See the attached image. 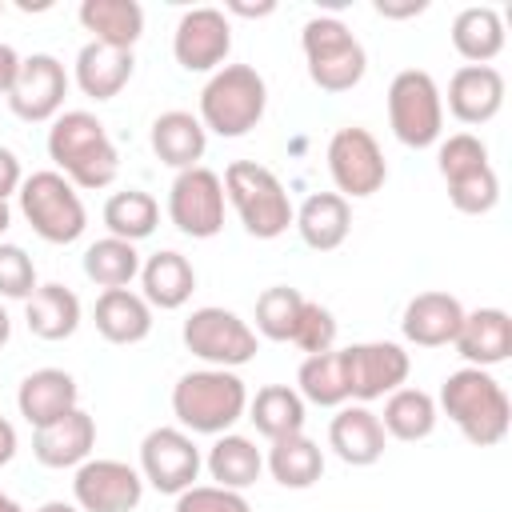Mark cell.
Segmentation results:
<instances>
[{
  "mask_svg": "<svg viewBox=\"0 0 512 512\" xmlns=\"http://www.w3.org/2000/svg\"><path fill=\"white\" fill-rule=\"evenodd\" d=\"M48 160L56 164V172L84 192L108 188L120 172V152L104 128L100 116L84 112V108H68L52 120L48 128Z\"/></svg>",
  "mask_w": 512,
  "mask_h": 512,
  "instance_id": "obj_1",
  "label": "cell"
},
{
  "mask_svg": "<svg viewBox=\"0 0 512 512\" xmlns=\"http://www.w3.org/2000/svg\"><path fill=\"white\" fill-rule=\"evenodd\" d=\"M436 408L460 428V436L476 448H492L508 436L512 424V400L504 384L488 368H456L444 376Z\"/></svg>",
  "mask_w": 512,
  "mask_h": 512,
  "instance_id": "obj_2",
  "label": "cell"
},
{
  "mask_svg": "<svg viewBox=\"0 0 512 512\" xmlns=\"http://www.w3.org/2000/svg\"><path fill=\"white\" fill-rule=\"evenodd\" d=\"M248 412V384L232 368H196L172 384V416L192 436H224Z\"/></svg>",
  "mask_w": 512,
  "mask_h": 512,
  "instance_id": "obj_3",
  "label": "cell"
},
{
  "mask_svg": "<svg viewBox=\"0 0 512 512\" xmlns=\"http://www.w3.org/2000/svg\"><path fill=\"white\" fill-rule=\"evenodd\" d=\"M268 108V84L252 64H224L200 92V124L224 140L248 136Z\"/></svg>",
  "mask_w": 512,
  "mask_h": 512,
  "instance_id": "obj_4",
  "label": "cell"
},
{
  "mask_svg": "<svg viewBox=\"0 0 512 512\" xmlns=\"http://www.w3.org/2000/svg\"><path fill=\"white\" fill-rule=\"evenodd\" d=\"M220 180H224V200L236 208L248 236L276 240L292 228L296 208H292V200H288V192L272 168H264L256 160H232Z\"/></svg>",
  "mask_w": 512,
  "mask_h": 512,
  "instance_id": "obj_5",
  "label": "cell"
},
{
  "mask_svg": "<svg viewBox=\"0 0 512 512\" xmlns=\"http://www.w3.org/2000/svg\"><path fill=\"white\" fill-rule=\"evenodd\" d=\"M300 48L320 92H352L368 72V52L340 16H312L300 28Z\"/></svg>",
  "mask_w": 512,
  "mask_h": 512,
  "instance_id": "obj_6",
  "label": "cell"
},
{
  "mask_svg": "<svg viewBox=\"0 0 512 512\" xmlns=\"http://www.w3.org/2000/svg\"><path fill=\"white\" fill-rule=\"evenodd\" d=\"M16 200H20V216L44 244H76L88 228V208L80 200V188H72L56 168H40L24 176Z\"/></svg>",
  "mask_w": 512,
  "mask_h": 512,
  "instance_id": "obj_7",
  "label": "cell"
},
{
  "mask_svg": "<svg viewBox=\"0 0 512 512\" xmlns=\"http://www.w3.org/2000/svg\"><path fill=\"white\" fill-rule=\"evenodd\" d=\"M388 128L404 148H432L444 136V92L424 68H404L388 84Z\"/></svg>",
  "mask_w": 512,
  "mask_h": 512,
  "instance_id": "obj_8",
  "label": "cell"
},
{
  "mask_svg": "<svg viewBox=\"0 0 512 512\" xmlns=\"http://www.w3.org/2000/svg\"><path fill=\"white\" fill-rule=\"evenodd\" d=\"M180 340L196 360H204V368H232V372L248 364L260 348L256 328L240 320L232 308H216V304L192 308L180 328Z\"/></svg>",
  "mask_w": 512,
  "mask_h": 512,
  "instance_id": "obj_9",
  "label": "cell"
},
{
  "mask_svg": "<svg viewBox=\"0 0 512 512\" xmlns=\"http://www.w3.org/2000/svg\"><path fill=\"white\" fill-rule=\"evenodd\" d=\"M328 176L336 184V192L352 204V200H368L384 188L388 180V164H384V152L376 144V136L360 124H344L332 132L328 140Z\"/></svg>",
  "mask_w": 512,
  "mask_h": 512,
  "instance_id": "obj_10",
  "label": "cell"
},
{
  "mask_svg": "<svg viewBox=\"0 0 512 512\" xmlns=\"http://www.w3.org/2000/svg\"><path fill=\"white\" fill-rule=\"evenodd\" d=\"M224 204V180L204 164L176 172L168 188V220L192 240H212L224 228Z\"/></svg>",
  "mask_w": 512,
  "mask_h": 512,
  "instance_id": "obj_11",
  "label": "cell"
},
{
  "mask_svg": "<svg viewBox=\"0 0 512 512\" xmlns=\"http://www.w3.org/2000/svg\"><path fill=\"white\" fill-rule=\"evenodd\" d=\"M340 360H344L348 400H356V404L384 400L412 372V356L400 344H392V340H360V344H348V348H340Z\"/></svg>",
  "mask_w": 512,
  "mask_h": 512,
  "instance_id": "obj_12",
  "label": "cell"
},
{
  "mask_svg": "<svg viewBox=\"0 0 512 512\" xmlns=\"http://www.w3.org/2000/svg\"><path fill=\"white\" fill-rule=\"evenodd\" d=\"M200 468H204V456H200L192 432H184V428L160 424L140 440V476H144V484H152L164 496H180L184 488H192Z\"/></svg>",
  "mask_w": 512,
  "mask_h": 512,
  "instance_id": "obj_13",
  "label": "cell"
},
{
  "mask_svg": "<svg viewBox=\"0 0 512 512\" xmlns=\"http://www.w3.org/2000/svg\"><path fill=\"white\" fill-rule=\"evenodd\" d=\"M140 500H144V476L124 460L88 456L72 476V504L80 512H132Z\"/></svg>",
  "mask_w": 512,
  "mask_h": 512,
  "instance_id": "obj_14",
  "label": "cell"
},
{
  "mask_svg": "<svg viewBox=\"0 0 512 512\" xmlns=\"http://www.w3.org/2000/svg\"><path fill=\"white\" fill-rule=\"evenodd\" d=\"M64 96H68V72L56 56L48 52H32L20 60L16 84L8 92V108L16 120L28 124H52L64 112Z\"/></svg>",
  "mask_w": 512,
  "mask_h": 512,
  "instance_id": "obj_15",
  "label": "cell"
},
{
  "mask_svg": "<svg viewBox=\"0 0 512 512\" xmlns=\"http://www.w3.org/2000/svg\"><path fill=\"white\" fill-rule=\"evenodd\" d=\"M232 52V24L220 8H188L172 32V56L184 72H216Z\"/></svg>",
  "mask_w": 512,
  "mask_h": 512,
  "instance_id": "obj_16",
  "label": "cell"
},
{
  "mask_svg": "<svg viewBox=\"0 0 512 512\" xmlns=\"http://www.w3.org/2000/svg\"><path fill=\"white\" fill-rule=\"evenodd\" d=\"M504 72L492 64H460L448 80V112L460 124H488L504 108Z\"/></svg>",
  "mask_w": 512,
  "mask_h": 512,
  "instance_id": "obj_17",
  "label": "cell"
},
{
  "mask_svg": "<svg viewBox=\"0 0 512 512\" xmlns=\"http://www.w3.org/2000/svg\"><path fill=\"white\" fill-rule=\"evenodd\" d=\"M460 320H464V304L452 292H416L404 304L400 332L416 348H444L456 340Z\"/></svg>",
  "mask_w": 512,
  "mask_h": 512,
  "instance_id": "obj_18",
  "label": "cell"
},
{
  "mask_svg": "<svg viewBox=\"0 0 512 512\" xmlns=\"http://www.w3.org/2000/svg\"><path fill=\"white\" fill-rule=\"evenodd\" d=\"M452 348L464 356L468 368H496L512 356V316L504 308H476L464 312Z\"/></svg>",
  "mask_w": 512,
  "mask_h": 512,
  "instance_id": "obj_19",
  "label": "cell"
},
{
  "mask_svg": "<svg viewBox=\"0 0 512 512\" xmlns=\"http://www.w3.org/2000/svg\"><path fill=\"white\" fill-rule=\"evenodd\" d=\"M384 428H380V416L368 408V404H340L332 424H328V448L352 464V468H368L384 456Z\"/></svg>",
  "mask_w": 512,
  "mask_h": 512,
  "instance_id": "obj_20",
  "label": "cell"
},
{
  "mask_svg": "<svg viewBox=\"0 0 512 512\" xmlns=\"http://www.w3.org/2000/svg\"><path fill=\"white\" fill-rule=\"evenodd\" d=\"M16 408L32 428H44V424L68 416L72 408H80V388H76L72 372H64V368H36L20 380Z\"/></svg>",
  "mask_w": 512,
  "mask_h": 512,
  "instance_id": "obj_21",
  "label": "cell"
},
{
  "mask_svg": "<svg viewBox=\"0 0 512 512\" xmlns=\"http://www.w3.org/2000/svg\"><path fill=\"white\" fill-rule=\"evenodd\" d=\"M96 448V420L84 408H72L68 416L36 428L32 456L44 468H80Z\"/></svg>",
  "mask_w": 512,
  "mask_h": 512,
  "instance_id": "obj_22",
  "label": "cell"
},
{
  "mask_svg": "<svg viewBox=\"0 0 512 512\" xmlns=\"http://www.w3.org/2000/svg\"><path fill=\"white\" fill-rule=\"evenodd\" d=\"M196 292V268L188 264V256L160 248L140 264V296L148 300V308L156 312H176L192 300Z\"/></svg>",
  "mask_w": 512,
  "mask_h": 512,
  "instance_id": "obj_23",
  "label": "cell"
},
{
  "mask_svg": "<svg viewBox=\"0 0 512 512\" xmlns=\"http://www.w3.org/2000/svg\"><path fill=\"white\" fill-rule=\"evenodd\" d=\"M148 144L156 152L160 164L184 172V168H196L204 160V148H208V132L200 124V116L184 112V108H172V112H160L152 120V132H148Z\"/></svg>",
  "mask_w": 512,
  "mask_h": 512,
  "instance_id": "obj_24",
  "label": "cell"
},
{
  "mask_svg": "<svg viewBox=\"0 0 512 512\" xmlns=\"http://www.w3.org/2000/svg\"><path fill=\"white\" fill-rule=\"evenodd\" d=\"M292 228L300 232V240L312 248V252H332L348 240L352 232V204L340 196V192H312L296 216H292Z\"/></svg>",
  "mask_w": 512,
  "mask_h": 512,
  "instance_id": "obj_25",
  "label": "cell"
},
{
  "mask_svg": "<svg viewBox=\"0 0 512 512\" xmlns=\"http://www.w3.org/2000/svg\"><path fill=\"white\" fill-rule=\"evenodd\" d=\"M92 320H96V332L108 344H120V348L140 344L152 332V308L132 288H108V292H100L96 296V308H92Z\"/></svg>",
  "mask_w": 512,
  "mask_h": 512,
  "instance_id": "obj_26",
  "label": "cell"
},
{
  "mask_svg": "<svg viewBox=\"0 0 512 512\" xmlns=\"http://www.w3.org/2000/svg\"><path fill=\"white\" fill-rule=\"evenodd\" d=\"M136 72V56L124 52V48H108V44H96L88 40L80 52H76V88L92 100H112L124 92V84L132 80Z\"/></svg>",
  "mask_w": 512,
  "mask_h": 512,
  "instance_id": "obj_27",
  "label": "cell"
},
{
  "mask_svg": "<svg viewBox=\"0 0 512 512\" xmlns=\"http://www.w3.org/2000/svg\"><path fill=\"white\" fill-rule=\"evenodd\" d=\"M80 296L64 284H40L28 300H24V324L36 340H68L80 328Z\"/></svg>",
  "mask_w": 512,
  "mask_h": 512,
  "instance_id": "obj_28",
  "label": "cell"
},
{
  "mask_svg": "<svg viewBox=\"0 0 512 512\" xmlns=\"http://www.w3.org/2000/svg\"><path fill=\"white\" fill-rule=\"evenodd\" d=\"M76 16L84 32H92V40L108 48L132 52L136 40L144 36V8L136 0H84Z\"/></svg>",
  "mask_w": 512,
  "mask_h": 512,
  "instance_id": "obj_29",
  "label": "cell"
},
{
  "mask_svg": "<svg viewBox=\"0 0 512 512\" xmlns=\"http://www.w3.org/2000/svg\"><path fill=\"white\" fill-rule=\"evenodd\" d=\"M452 48L468 64H492L504 52V16L488 4H468L452 20Z\"/></svg>",
  "mask_w": 512,
  "mask_h": 512,
  "instance_id": "obj_30",
  "label": "cell"
},
{
  "mask_svg": "<svg viewBox=\"0 0 512 512\" xmlns=\"http://www.w3.org/2000/svg\"><path fill=\"white\" fill-rule=\"evenodd\" d=\"M436 420H440L436 396H428L424 388H408V384H400L396 392L384 396L380 428H384V436H392V440H404V444L428 440V436L436 432Z\"/></svg>",
  "mask_w": 512,
  "mask_h": 512,
  "instance_id": "obj_31",
  "label": "cell"
},
{
  "mask_svg": "<svg viewBox=\"0 0 512 512\" xmlns=\"http://www.w3.org/2000/svg\"><path fill=\"white\" fill-rule=\"evenodd\" d=\"M204 468L212 476V484L220 488H232V492H244L260 480L264 472V452L256 448V440L240 436V432H224L212 440L208 456H204Z\"/></svg>",
  "mask_w": 512,
  "mask_h": 512,
  "instance_id": "obj_32",
  "label": "cell"
},
{
  "mask_svg": "<svg viewBox=\"0 0 512 512\" xmlns=\"http://www.w3.org/2000/svg\"><path fill=\"white\" fill-rule=\"evenodd\" d=\"M248 420L272 444V440L304 432L308 408L292 384H264V388H256V396H248Z\"/></svg>",
  "mask_w": 512,
  "mask_h": 512,
  "instance_id": "obj_33",
  "label": "cell"
},
{
  "mask_svg": "<svg viewBox=\"0 0 512 512\" xmlns=\"http://www.w3.org/2000/svg\"><path fill=\"white\" fill-rule=\"evenodd\" d=\"M264 468L272 472V480L280 488H292V492H304L312 488L320 476H324V448L296 432V436H284V440H272L268 456H264Z\"/></svg>",
  "mask_w": 512,
  "mask_h": 512,
  "instance_id": "obj_34",
  "label": "cell"
},
{
  "mask_svg": "<svg viewBox=\"0 0 512 512\" xmlns=\"http://www.w3.org/2000/svg\"><path fill=\"white\" fill-rule=\"evenodd\" d=\"M100 216H104L108 236L136 244V240H148V236L156 232V224H160V204H156V196L144 192V188H124V192H112V196L104 200V212H100Z\"/></svg>",
  "mask_w": 512,
  "mask_h": 512,
  "instance_id": "obj_35",
  "label": "cell"
},
{
  "mask_svg": "<svg viewBox=\"0 0 512 512\" xmlns=\"http://www.w3.org/2000/svg\"><path fill=\"white\" fill-rule=\"evenodd\" d=\"M140 252L136 244L128 240H116V236H100L84 248V276L96 284V288H128L136 276H140Z\"/></svg>",
  "mask_w": 512,
  "mask_h": 512,
  "instance_id": "obj_36",
  "label": "cell"
},
{
  "mask_svg": "<svg viewBox=\"0 0 512 512\" xmlns=\"http://www.w3.org/2000/svg\"><path fill=\"white\" fill-rule=\"evenodd\" d=\"M296 392H300L304 404H316V408H340V404H348L340 348L304 356V364L296 368Z\"/></svg>",
  "mask_w": 512,
  "mask_h": 512,
  "instance_id": "obj_37",
  "label": "cell"
},
{
  "mask_svg": "<svg viewBox=\"0 0 512 512\" xmlns=\"http://www.w3.org/2000/svg\"><path fill=\"white\" fill-rule=\"evenodd\" d=\"M300 308H304V292L292 288V284H272L256 296V336L264 340H292V328L300 320Z\"/></svg>",
  "mask_w": 512,
  "mask_h": 512,
  "instance_id": "obj_38",
  "label": "cell"
},
{
  "mask_svg": "<svg viewBox=\"0 0 512 512\" xmlns=\"http://www.w3.org/2000/svg\"><path fill=\"white\" fill-rule=\"evenodd\" d=\"M488 144L472 132H452V136H440L436 144V168L444 176V184L460 180V176H472L480 168H488Z\"/></svg>",
  "mask_w": 512,
  "mask_h": 512,
  "instance_id": "obj_39",
  "label": "cell"
},
{
  "mask_svg": "<svg viewBox=\"0 0 512 512\" xmlns=\"http://www.w3.org/2000/svg\"><path fill=\"white\" fill-rule=\"evenodd\" d=\"M448 200H452V208L464 212V216H484V212H492L496 200H500V176H496V168L488 164V168H480V172H472V176L452 180V184H448Z\"/></svg>",
  "mask_w": 512,
  "mask_h": 512,
  "instance_id": "obj_40",
  "label": "cell"
},
{
  "mask_svg": "<svg viewBox=\"0 0 512 512\" xmlns=\"http://www.w3.org/2000/svg\"><path fill=\"white\" fill-rule=\"evenodd\" d=\"M336 332H340V328H336L332 308H324L320 300H308V296H304V308H300V320H296L288 344H296L300 352L316 356V352H332V348H336Z\"/></svg>",
  "mask_w": 512,
  "mask_h": 512,
  "instance_id": "obj_41",
  "label": "cell"
},
{
  "mask_svg": "<svg viewBox=\"0 0 512 512\" xmlns=\"http://www.w3.org/2000/svg\"><path fill=\"white\" fill-rule=\"evenodd\" d=\"M36 264L20 244L0 240V296L4 300H28L36 292Z\"/></svg>",
  "mask_w": 512,
  "mask_h": 512,
  "instance_id": "obj_42",
  "label": "cell"
},
{
  "mask_svg": "<svg viewBox=\"0 0 512 512\" xmlns=\"http://www.w3.org/2000/svg\"><path fill=\"white\" fill-rule=\"evenodd\" d=\"M172 512H252V504L244 500V492H232L220 484H192L176 496Z\"/></svg>",
  "mask_w": 512,
  "mask_h": 512,
  "instance_id": "obj_43",
  "label": "cell"
},
{
  "mask_svg": "<svg viewBox=\"0 0 512 512\" xmlns=\"http://www.w3.org/2000/svg\"><path fill=\"white\" fill-rule=\"evenodd\" d=\"M24 184V168H20V156L12 148L0 144V200H8L12 192H20Z\"/></svg>",
  "mask_w": 512,
  "mask_h": 512,
  "instance_id": "obj_44",
  "label": "cell"
},
{
  "mask_svg": "<svg viewBox=\"0 0 512 512\" xmlns=\"http://www.w3.org/2000/svg\"><path fill=\"white\" fill-rule=\"evenodd\" d=\"M20 52L12 48V44H4L0 40V96L8 100V92H12V84H16V72H20Z\"/></svg>",
  "mask_w": 512,
  "mask_h": 512,
  "instance_id": "obj_45",
  "label": "cell"
},
{
  "mask_svg": "<svg viewBox=\"0 0 512 512\" xmlns=\"http://www.w3.org/2000/svg\"><path fill=\"white\" fill-rule=\"evenodd\" d=\"M224 16H244V20H260V16H272L276 12V4L272 0H264V4H244V0H228L224 8H220Z\"/></svg>",
  "mask_w": 512,
  "mask_h": 512,
  "instance_id": "obj_46",
  "label": "cell"
},
{
  "mask_svg": "<svg viewBox=\"0 0 512 512\" xmlns=\"http://www.w3.org/2000/svg\"><path fill=\"white\" fill-rule=\"evenodd\" d=\"M428 8V0H408V4H388V0H376V12L388 16V20H408V16H420Z\"/></svg>",
  "mask_w": 512,
  "mask_h": 512,
  "instance_id": "obj_47",
  "label": "cell"
},
{
  "mask_svg": "<svg viewBox=\"0 0 512 512\" xmlns=\"http://www.w3.org/2000/svg\"><path fill=\"white\" fill-rule=\"evenodd\" d=\"M12 456H16V428H12V420L0 416V468L12 464Z\"/></svg>",
  "mask_w": 512,
  "mask_h": 512,
  "instance_id": "obj_48",
  "label": "cell"
},
{
  "mask_svg": "<svg viewBox=\"0 0 512 512\" xmlns=\"http://www.w3.org/2000/svg\"><path fill=\"white\" fill-rule=\"evenodd\" d=\"M36 512H80L76 504H68V500H44Z\"/></svg>",
  "mask_w": 512,
  "mask_h": 512,
  "instance_id": "obj_49",
  "label": "cell"
},
{
  "mask_svg": "<svg viewBox=\"0 0 512 512\" xmlns=\"http://www.w3.org/2000/svg\"><path fill=\"white\" fill-rule=\"evenodd\" d=\"M8 336H12V316H8V308L0 304V348L8 344Z\"/></svg>",
  "mask_w": 512,
  "mask_h": 512,
  "instance_id": "obj_50",
  "label": "cell"
},
{
  "mask_svg": "<svg viewBox=\"0 0 512 512\" xmlns=\"http://www.w3.org/2000/svg\"><path fill=\"white\" fill-rule=\"evenodd\" d=\"M8 224H12V208H8V200H0V236L8 232Z\"/></svg>",
  "mask_w": 512,
  "mask_h": 512,
  "instance_id": "obj_51",
  "label": "cell"
},
{
  "mask_svg": "<svg viewBox=\"0 0 512 512\" xmlns=\"http://www.w3.org/2000/svg\"><path fill=\"white\" fill-rule=\"evenodd\" d=\"M0 512H24V508H20V504H16V500H12V496L0 488Z\"/></svg>",
  "mask_w": 512,
  "mask_h": 512,
  "instance_id": "obj_52",
  "label": "cell"
},
{
  "mask_svg": "<svg viewBox=\"0 0 512 512\" xmlns=\"http://www.w3.org/2000/svg\"><path fill=\"white\" fill-rule=\"evenodd\" d=\"M0 16H4V0H0Z\"/></svg>",
  "mask_w": 512,
  "mask_h": 512,
  "instance_id": "obj_53",
  "label": "cell"
}]
</instances>
